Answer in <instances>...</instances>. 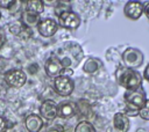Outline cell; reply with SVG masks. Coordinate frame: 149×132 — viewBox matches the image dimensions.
<instances>
[{
  "mask_svg": "<svg viewBox=\"0 0 149 132\" xmlns=\"http://www.w3.org/2000/svg\"><path fill=\"white\" fill-rule=\"evenodd\" d=\"M144 15H146V17L149 20V2L144 6Z\"/></svg>",
  "mask_w": 149,
  "mask_h": 132,
  "instance_id": "obj_26",
  "label": "cell"
},
{
  "mask_svg": "<svg viewBox=\"0 0 149 132\" xmlns=\"http://www.w3.org/2000/svg\"><path fill=\"white\" fill-rule=\"evenodd\" d=\"M9 127H12L9 120L6 117L0 116V132H6Z\"/></svg>",
  "mask_w": 149,
  "mask_h": 132,
  "instance_id": "obj_20",
  "label": "cell"
},
{
  "mask_svg": "<svg viewBox=\"0 0 149 132\" xmlns=\"http://www.w3.org/2000/svg\"><path fill=\"white\" fill-rule=\"evenodd\" d=\"M115 80L118 85L126 90H134L142 87L143 78L136 69H132L122 65L115 71Z\"/></svg>",
  "mask_w": 149,
  "mask_h": 132,
  "instance_id": "obj_1",
  "label": "cell"
},
{
  "mask_svg": "<svg viewBox=\"0 0 149 132\" xmlns=\"http://www.w3.org/2000/svg\"><path fill=\"white\" fill-rule=\"evenodd\" d=\"M123 100H125L127 109L139 112V110L146 104L148 98L146 96L143 88L141 87V88L134 89V90H126L123 94Z\"/></svg>",
  "mask_w": 149,
  "mask_h": 132,
  "instance_id": "obj_2",
  "label": "cell"
},
{
  "mask_svg": "<svg viewBox=\"0 0 149 132\" xmlns=\"http://www.w3.org/2000/svg\"><path fill=\"white\" fill-rule=\"evenodd\" d=\"M38 112L43 120H54L58 117V104L52 100H44L38 108Z\"/></svg>",
  "mask_w": 149,
  "mask_h": 132,
  "instance_id": "obj_7",
  "label": "cell"
},
{
  "mask_svg": "<svg viewBox=\"0 0 149 132\" xmlns=\"http://www.w3.org/2000/svg\"><path fill=\"white\" fill-rule=\"evenodd\" d=\"M5 82L10 88H21L27 82V74L21 68H12L5 74Z\"/></svg>",
  "mask_w": 149,
  "mask_h": 132,
  "instance_id": "obj_4",
  "label": "cell"
},
{
  "mask_svg": "<svg viewBox=\"0 0 149 132\" xmlns=\"http://www.w3.org/2000/svg\"><path fill=\"white\" fill-rule=\"evenodd\" d=\"M58 28H59L58 23L52 19H42L37 24L38 34L42 37H45V38L52 37L57 32Z\"/></svg>",
  "mask_w": 149,
  "mask_h": 132,
  "instance_id": "obj_9",
  "label": "cell"
},
{
  "mask_svg": "<svg viewBox=\"0 0 149 132\" xmlns=\"http://www.w3.org/2000/svg\"><path fill=\"white\" fill-rule=\"evenodd\" d=\"M76 115V105L71 102H63L58 104V116L61 118H71Z\"/></svg>",
  "mask_w": 149,
  "mask_h": 132,
  "instance_id": "obj_16",
  "label": "cell"
},
{
  "mask_svg": "<svg viewBox=\"0 0 149 132\" xmlns=\"http://www.w3.org/2000/svg\"><path fill=\"white\" fill-rule=\"evenodd\" d=\"M62 68L63 67H62V64H61V60H59L58 56L51 54L47 58V60L44 63V72L48 76L54 78V79L59 76Z\"/></svg>",
  "mask_w": 149,
  "mask_h": 132,
  "instance_id": "obj_10",
  "label": "cell"
},
{
  "mask_svg": "<svg viewBox=\"0 0 149 132\" xmlns=\"http://www.w3.org/2000/svg\"><path fill=\"white\" fill-rule=\"evenodd\" d=\"M74 132H95V129L88 120H81L76 125Z\"/></svg>",
  "mask_w": 149,
  "mask_h": 132,
  "instance_id": "obj_18",
  "label": "cell"
},
{
  "mask_svg": "<svg viewBox=\"0 0 149 132\" xmlns=\"http://www.w3.org/2000/svg\"><path fill=\"white\" fill-rule=\"evenodd\" d=\"M54 90L59 96L68 97L74 90V81L71 78L59 75L54 79Z\"/></svg>",
  "mask_w": 149,
  "mask_h": 132,
  "instance_id": "obj_5",
  "label": "cell"
},
{
  "mask_svg": "<svg viewBox=\"0 0 149 132\" xmlns=\"http://www.w3.org/2000/svg\"><path fill=\"white\" fill-rule=\"evenodd\" d=\"M22 3H23L22 1L13 0V2H12V5H10V7L8 8L9 13H10V14H15V13H17V10L21 8V5H22Z\"/></svg>",
  "mask_w": 149,
  "mask_h": 132,
  "instance_id": "obj_21",
  "label": "cell"
},
{
  "mask_svg": "<svg viewBox=\"0 0 149 132\" xmlns=\"http://www.w3.org/2000/svg\"><path fill=\"white\" fill-rule=\"evenodd\" d=\"M113 127L116 132H128L130 129V120L123 112H116L113 116Z\"/></svg>",
  "mask_w": 149,
  "mask_h": 132,
  "instance_id": "obj_12",
  "label": "cell"
},
{
  "mask_svg": "<svg viewBox=\"0 0 149 132\" xmlns=\"http://www.w3.org/2000/svg\"><path fill=\"white\" fill-rule=\"evenodd\" d=\"M121 61L123 66L132 69H137L143 65L144 54L137 47H127L121 54Z\"/></svg>",
  "mask_w": 149,
  "mask_h": 132,
  "instance_id": "obj_3",
  "label": "cell"
},
{
  "mask_svg": "<svg viewBox=\"0 0 149 132\" xmlns=\"http://www.w3.org/2000/svg\"><path fill=\"white\" fill-rule=\"evenodd\" d=\"M13 0H0V8H6L8 9L12 5Z\"/></svg>",
  "mask_w": 149,
  "mask_h": 132,
  "instance_id": "obj_24",
  "label": "cell"
},
{
  "mask_svg": "<svg viewBox=\"0 0 149 132\" xmlns=\"http://www.w3.org/2000/svg\"><path fill=\"white\" fill-rule=\"evenodd\" d=\"M1 16H2V14H1V12H0V19H1Z\"/></svg>",
  "mask_w": 149,
  "mask_h": 132,
  "instance_id": "obj_27",
  "label": "cell"
},
{
  "mask_svg": "<svg viewBox=\"0 0 149 132\" xmlns=\"http://www.w3.org/2000/svg\"><path fill=\"white\" fill-rule=\"evenodd\" d=\"M102 67V61L95 57H88L83 64V71L86 74H94Z\"/></svg>",
  "mask_w": 149,
  "mask_h": 132,
  "instance_id": "obj_14",
  "label": "cell"
},
{
  "mask_svg": "<svg viewBox=\"0 0 149 132\" xmlns=\"http://www.w3.org/2000/svg\"><path fill=\"white\" fill-rule=\"evenodd\" d=\"M24 5H26V10L37 14V15L42 14L44 12V7H45L42 0H29V1H26Z\"/></svg>",
  "mask_w": 149,
  "mask_h": 132,
  "instance_id": "obj_17",
  "label": "cell"
},
{
  "mask_svg": "<svg viewBox=\"0 0 149 132\" xmlns=\"http://www.w3.org/2000/svg\"><path fill=\"white\" fill-rule=\"evenodd\" d=\"M24 126L28 132H40L43 127V119L37 113H30L24 119Z\"/></svg>",
  "mask_w": 149,
  "mask_h": 132,
  "instance_id": "obj_13",
  "label": "cell"
},
{
  "mask_svg": "<svg viewBox=\"0 0 149 132\" xmlns=\"http://www.w3.org/2000/svg\"><path fill=\"white\" fill-rule=\"evenodd\" d=\"M139 116L144 120H149V100H147L146 104L139 110Z\"/></svg>",
  "mask_w": 149,
  "mask_h": 132,
  "instance_id": "obj_19",
  "label": "cell"
},
{
  "mask_svg": "<svg viewBox=\"0 0 149 132\" xmlns=\"http://www.w3.org/2000/svg\"><path fill=\"white\" fill-rule=\"evenodd\" d=\"M8 29L10 31V34H13L14 36H17L22 39H28L31 37V29L27 28L26 25H23L20 21H14L10 22L8 24Z\"/></svg>",
  "mask_w": 149,
  "mask_h": 132,
  "instance_id": "obj_11",
  "label": "cell"
},
{
  "mask_svg": "<svg viewBox=\"0 0 149 132\" xmlns=\"http://www.w3.org/2000/svg\"><path fill=\"white\" fill-rule=\"evenodd\" d=\"M41 21V16L37 15V14H34V13H30L28 10H24L22 12L21 14V17H20V22L26 25L27 28H33V27H37L38 22Z\"/></svg>",
  "mask_w": 149,
  "mask_h": 132,
  "instance_id": "obj_15",
  "label": "cell"
},
{
  "mask_svg": "<svg viewBox=\"0 0 149 132\" xmlns=\"http://www.w3.org/2000/svg\"><path fill=\"white\" fill-rule=\"evenodd\" d=\"M6 42H7V32L5 30V27H0V50L3 47Z\"/></svg>",
  "mask_w": 149,
  "mask_h": 132,
  "instance_id": "obj_22",
  "label": "cell"
},
{
  "mask_svg": "<svg viewBox=\"0 0 149 132\" xmlns=\"http://www.w3.org/2000/svg\"><path fill=\"white\" fill-rule=\"evenodd\" d=\"M143 13H144V5L141 1L130 0V1H127L125 3L123 14L127 19L136 21L143 15Z\"/></svg>",
  "mask_w": 149,
  "mask_h": 132,
  "instance_id": "obj_8",
  "label": "cell"
},
{
  "mask_svg": "<svg viewBox=\"0 0 149 132\" xmlns=\"http://www.w3.org/2000/svg\"><path fill=\"white\" fill-rule=\"evenodd\" d=\"M72 74H73V69H72V68H62L59 75H62V76H66V78H71Z\"/></svg>",
  "mask_w": 149,
  "mask_h": 132,
  "instance_id": "obj_23",
  "label": "cell"
},
{
  "mask_svg": "<svg viewBox=\"0 0 149 132\" xmlns=\"http://www.w3.org/2000/svg\"><path fill=\"white\" fill-rule=\"evenodd\" d=\"M80 17L77 13L72 12V10H65V12H62L59 15H58V25L64 28V29H69V30H73V29H77L79 25H80Z\"/></svg>",
  "mask_w": 149,
  "mask_h": 132,
  "instance_id": "obj_6",
  "label": "cell"
},
{
  "mask_svg": "<svg viewBox=\"0 0 149 132\" xmlns=\"http://www.w3.org/2000/svg\"><path fill=\"white\" fill-rule=\"evenodd\" d=\"M146 81H148L149 82V64L146 66V68H144V72H143V76H142Z\"/></svg>",
  "mask_w": 149,
  "mask_h": 132,
  "instance_id": "obj_25",
  "label": "cell"
}]
</instances>
